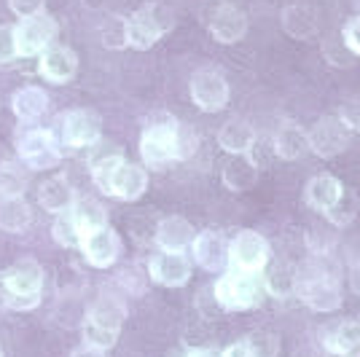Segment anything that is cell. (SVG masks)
<instances>
[{
    "instance_id": "e0dca14e",
    "label": "cell",
    "mask_w": 360,
    "mask_h": 357,
    "mask_svg": "<svg viewBox=\"0 0 360 357\" xmlns=\"http://www.w3.org/2000/svg\"><path fill=\"white\" fill-rule=\"evenodd\" d=\"M191 258L205 271H218L229 261V242L221 231H202L191 242Z\"/></svg>"
},
{
    "instance_id": "ba28073f",
    "label": "cell",
    "mask_w": 360,
    "mask_h": 357,
    "mask_svg": "<svg viewBox=\"0 0 360 357\" xmlns=\"http://www.w3.org/2000/svg\"><path fill=\"white\" fill-rule=\"evenodd\" d=\"M188 89H191V100L202 113H218L229 105V84L224 73L212 67L196 70L188 81Z\"/></svg>"
},
{
    "instance_id": "484cf974",
    "label": "cell",
    "mask_w": 360,
    "mask_h": 357,
    "mask_svg": "<svg viewBox=\"0 0 360 357\" xmlns=\"http://www.w3.org/2000/svg\"><path fill=\"white\" fill-rule=\"evenodd\" d=\"M323 346L330 355L349 357L360 349V323H339L323 333Z\"/></svg>"
},
{
    "instance_id": "7402d4cb",
    "label": "cell",
    "mask_w": 360,
    "mask_h": 357,
    "mask_svg": "<svg viewBox=\"0 0 360 357\" xmlns=\"http://www.w3.org/2000/svg\"><path fill=\"white\" fill-rule=\"evenodd\" d=\"M218 145L229 153V156H242V153H250L255 145V129L248 121L231 119L226 121L218 132Z\"/></svg>"
},
{
    "instance_id": "8992f818",
    "label": "cell",
    "mask_w": 360,
    "mask_h": 357,
    "mask_svg": "<svg viewBox=\"0 0 360 357\" xmlns=\"http://www.w3.org/2000/svg\"><path fill=\"white\" fill-rule=\"evenodd\" d=\"M271 258L269 242L258 231L245 228L229 242V266L240 274H261Z\"/></svg>"
},
{
    "instance_id": "3957f363",
    "label": "cell",
    "mask_w": 360,
    "mask_h": 357,
    "mask_svg": "<svg viewBox=\"0 0 360 357\" xmlns=\"http://www.w3.org/2000/svg\"><path fill=\"white\" fill-rule=\"evenodd\" d=\"M215 301L218 306H224L229 312H245V309H255L264 301V283L258 280V274H240V271H229L224 274L215 287Z\"/></svg>"
},
{
    "instance_id": "2e32d148",
    "label": "cell",
    "mask_w": 360,
    "mask_h": 357,
    "mask_svg": "<svg viewBox=\"0 0 360 357\" xmlns=\"http://www.w3.org/2000/svg\"><path fill=\"white\" fill-rule=\"evenodd\" d=\"M299 298L315 312H336L342 306V287L333 283V280H326V277H315V280H307L304 285L296 287Z\"/></svg>"
},
{
    "instance_id": "74e56055",
    "label": "cell",
    "mask_w": 360,
    "mask_h": 357,
    "mask_svg": "<svg viewBox=\"0 0 360 357\" xmlns=\"http://www.w3.org/2000/svg\"><path fill=\"white\" fill-rule=\"evenodd\" d=\"M84 339H86L89 346H97V349H103V352H105V349H110V346L116 344L119 333H108V330H100V327L84 323Z\"/></svg>"
},
{
    "instance_id": "4fadbf2b",
    "label": "cell",
    "mask_w": 360,
    "mask_h": 357,
    "mask_svg": "<svg viewBox=\"0 0 360 357\" xmlns=\"http://www.w3.org/2000/svg\"><path fill=\"white\" fill-rule=\"evenodd\" d=\"M207 27H210V35L218 44L224 46L240 44L242 38H245V32H248V16L234 3H221L212 11Z\"/></svg>"
},
{
    "instance_id": "ffe728a7",
    "label": "cell",
    "mask_w": 360,
    "mask_h": 357,
    "mask_svg": "<svg viewBox=\"0 0 360 357\" xmlns=\"http://www.w3.org/2000/svg\"><path fill=\"white\" fill-rule=\"evenodd\" d=\"M224 186L229 191L240 194L248 191L258 183V164L255 159H250V153H242V156H229V162L224 164Z\"/></svg>"
},
{
    "instance_id": "cb8c5ba5",
    "label": "cell",
    "mask_w": 360,
    "mask_h": 357,
    "mask_svg": "<svg viewBox=\"0 0 360 357\" xmlns=\"http://www.w3.org/2000/svg\"><path fill=\"white\" fill-rule=\"evenodd\" d=\"M280 22H283V30L296 38V41H309L317 32V16L309 6H285L283 14H280Z\"/></svg>"
},
{
    "instance_id": "9c48e42d",
    "label": "cell",
    "mask_w": 360,
    "mask_h": 357,
    "mask_svg": "<svg viewBox=\"0 0 360 357\" xmlns=\"http://www.w3.org/2000/svg\"><path fill=\"white\" fill-rule=\"evenodd\" d=\"M57 38V22L51 16L38 14L30 19H19L16 25V48L19 57H41Z\"/></svg>"
},
{
    "instance_id": "d4e9b609",
    "label": "cell",
    "mask_w": 360,
    "mask_h": 357,
    "mask_svg": "<svg viewBox=\"0 0 360 357\" xmlns=\"http://www.w3.org/2000/svg\"><path fill=\"white\" fill-rule=\"evenodd\" d=\"M11 108H14L16 119L30 124V121H38L41 116H46V110H49V94L41 86H22L11 97Z\"/></svg>"
},
{
    "instance_id": "8fae6325",
    "label": "cell",
    "mask_w": 360,
    "mask_h": 357,
    "mask_svg": "<svg viewBox=\"0 0 360 357\" xmlns=\"http://www.w3.org/2000/svg\"><path fill=\"white\" fill-rule=\"evenodd\" d=\"M81 253H84V258H86L94 268H108L119 261L121 239L110 226L97 228V231L81 237Z\"/></svg>"
},
{
    "instance_id": "8d00e7d4",
    "label": "cell",
    "mask_w": 360,
    "mask_h": 357,
    "mask_svg": "<svg viewBox=\"0 0 360 357\" xmlns=\"http://www.w3.org/2000/svg\"><path fill=\"white\" fill-rule=\"evenodd\" d=\"M199 148V134L191 129V126H186V124H180L178 126V162H186V159H191Z\"/></svg>"
},
{
    "instance_id": "6da1fadb",
    "label": "cell",
    "mask_w": 360,
    "mask_h": 357,
    "mask_svg": "<svg viewBox=\"0 0 360 357\" xmlns=\"http://www.w3.org/2000/svg\"><path fill=\"white\" fill-rule=\"evenodd\" d=\"M3 285L8 290L6 298V306L8 309H19V312H27L35 309L41 304V287H44V268L38 261L25 258V261H16L11 268H6Z\"/></svg>"
},
{
    "instance_id": "5b68a950",
    "label": "cell",
    "mask_w": 360,
    "mask_h": 357,
    "mask_svg": "<svg viewBox=\"0 0 360 357\" xmlns=\"http://www.w3.org/2000/svg\"><path fill=\"white\" fill-rule=\"evenodd\" d=\"M16 153H19V162L35 172L54 169L62 162L60 143L49 129H25L16 137Z\"/></svg>"
},
{
    "instance_id": "d6a6232c",
    "label": "cell",
    "mask_w": 360,
    "mask_h": 357,
    "mask_svg": "<svg viewBox=\"0 0 360 357\" xmlns=\"http://www.w3.org/2000/svg\"><path fill=\"white\" fill-rule=\"evenodd\" d=\"M51 234H54V242L62 245V247H68V250H81V231H78V226L73 221V212H62L57 215V221L51 226Z\"/></svg>"
},
{
    "instance_id": "f35d334b",
    "label": "cell",
    "mask_w": 360,
    "mask_h": 357,
    "mask_svg": "<svg viewBox=\"0 0 360 357\" xmlns=\"http://www.w3.org/2000/svg\"><path fill=\"white\" fill-rule=\"evenodd\" d=\"M342 44L352 57H360V16H352L342 27Z\"/></svg>"
},
{
    "instance_id": "1f68e13d",
    "label": "cell",
    "mask_w": 360,
    "mask_h": 357,
    "mask_svg": "<svg viewBox=\"0 0 360 357\" xmlns=\"http://www.w3.org/2000/svg\"><path fill=\"white\" fill-rule=\"evenodd\" d=\"M358 209H360V202H358V194L352 191V188H345L342 191V196L336 199V205L326 212V218H328L333 226H349L352 221H355V215H358Z\"/></svg>"
},
{
    "instance_id": "ac0fdd59",
    "label": "cell",
    "mask_w": 360,
    "mask_h": 357,
    "mask_svg": "<svg viewBox=\"0 0 360 357\" xmlns=\"http://www.w3.org/2000/svg\"><path fill=\"white\" fill-rule=\"evenodd\" d=\"M194 226L188 223L186 218L180 215H167L159 221L156 231H153V239L162 250H172V253H180L183 247H188L194 242Z\"/></svg>"
},
{
    "instance_id": "83f0119b",
    "label": "cell",
    "mask_w": 360,
    "mask_h": 357,
    "mask_svg": "<svg viewBox=\"0 0 360 357\" xmlns=\"http://www.w3.org/2000/svg\"><path fill=\"white\" fill-rule=\"evenodd\" d=\"M32 223V209L25 196L0 199V228L8 234H22Z\"/></svg>"
},
{
    "instance_id": "5bb4252c",
    "label": "cell",
    "mask_w": 360,
    "mask_h": 357,
    "mask_svg": "<svg viewBox=\"0 0 360 357\" xmlns=\"http://www.w3.org/2000/svg\"><path fill=\"white\" fill-rule=\"evenodd\" d=\"M38 73L51 84H68L78 73V54L68 46L51 44L38 57Z\"/></svg>"
},
{
    "instance_id": "52a82bcc",
    "label": "cell",
    "mask_w": 360,
    "mask_h": 357,
    "mask_svg": "<svg viewBox=\"0 0 360 357\" xmlns=\"http://www.w3.org/2000/svg\"><path fill=\"white\" fill-rule=\"evenodd\" d=\"M349 137H352V132H349V126L339 116H323L307 132L309 150L315 156H320V159H333V156L345 153L347 145H349Z\"/></svg>"
},
{
    "instance_id": "ee69618b",
    "label": "cell",
    "mask_w": 360,
    "mask_h": 357,
    "mask_svg": "<svg viewBox=\"0 0 360 357\" xmlns=\"http://www.w3.org/2000/svg\"><path fill=\"white\" fill-rule=\"evenodd\" d=\"M0 357H3V349H0Z\"/></svg>"
},
{
    "instance_id": "4dcf8cb0",
    "label": "cell",
    "mask_w": 360,
    "mask_h": 357,
    "mask_svg": "<svg viewBox=\"0 0 360 357\" xmlns=\"http://www.w3.org/2000/svg\"><path fill=\"white\" fill-rule=\"evenodd\" d=\"M27 191V172L22 164L0 162V199H16Z\"/></svg>"
},
{
    "instance_id": "9a60e30c",
    "label": "cell",
    "mask_w": 360,
    "mask_h": 357,
    "mask_svg": "<svg viewBox=\"0 0 360 357\" xmlns=\"http://www.w3.org/2000/svg\"><path fill=\"white\" fill-rule=\"evenodd\" d=\"M148 188V172L137 164L121 162L108 183V196H116L121 202H137Z\"/></svg>"
},
{
    "instance_id": "4316f807",
    "label": "cell",
    "mask_w": 360,
    "mask_h": 357,
    "mask_svg": "<svg viewBox=\"0 0 360 357\" xmlns=\"http://www.w3.org/2000/svg\"><path fill=\"white\" fill-rule=\"evenodd\" d=\"M309 150V140H307V132L296 126V124H283L277 134H274V153L285 162H296L304 153Z\"/></svg>"
},
{
    "instance_id": "ab89813d",
    "label": "cell",
    "mask_w": 360,
    "mask_h": 357,
    "mask_svg": "<svg viewBox=\"0 0 360 357\" xmlns=\"http://www.w3.org/2000/svg\"><path fill=\"white\" fill-rule=\"evenodd\" d=\"M8 8L14 11L19 19H30L46 11V0H8Z\"/></svg>"
},
{
    "instance_id": "44dd1931",
    "label": "cell",
    "mask_w": 360,
    "mask_h": 357,
    "mask_svg": "<svg viewBox=\"0 0 360 357\" xmlns=\"http://www.w3.org/2000/svg\"><path fill=\"white\" fill-rule=\"evenodd\" d=\"M124 317H127L124 301L116 296H103L91 304L86 323L100 327V330H108V333H119L121 325H124Z\"/></svg>"
},
{
    "instance_id": "7bdbcfd3",
    "label": "cell",
    "mask_w": 360,
    "mask_h": 357,
    "mask_svg": "<svg viewBox=\"0 0 360 357\" xmlns=\"http://www.w3.org/2000/svg\"><path fill=\"white\" fill-rule=\"evenodd\" d=\"M186 357H221V352H215V349H194Z\"/></svg>"
},
{
    "instance_id": "f546056e",
    "label": "cell",
    "mask_w": 360,
    "mask_h": 357,
    "mask_svg": "<svg viewBox=\"0 0 360 357\" xmlns=\"http://www.w3.org/2000/svg\"><path fill=\"white\" fill-rule=\"evenodd\" d=\"M299 287V277H296V268L290 264H274V266L264 274V290L274 298H288L296 293Z\"/></svg>"
},
{
    "instance_id": "277c9868",
    "label": "cell",
    "mask_w": 360,
    "mask_h": 357,
    "mask_svg": "<svg viewBox=\"0 0 360 357\" xmlns=\"http://www.w3.org/2000/svg\"><path fill=\"white\" fill-rule=\"evenodd\" d=\"M175 19L167 14L162 6H146L132 16H124V32H127V46L137 51H148L150 46L162 41L165 32L172 30Z\"/></svg>"
},
{
    "instance_id": "30bf717a",
    "label": "cell",
    "mask_w": 360,
    "mask_h": 357,
    "mask_svg": "<svg viewBox=\"0 0 360 357\" xmlns=\"http://www.w3.org/2000/svg\"><path fill=\"white\" fill-rule=\"evenodd\" d=\"M103 137V119L89 108L70 110L62 119V143L68 148H94Z\"/></svg>"
},
{
    "instance_id": "836d02e7",
    "label": "cell",
    "mask_w": 360,
    "mask_h": 357,
    "mask_svg": "<svg viewBox=\"0 0 360 357\" xmlns=\"http://www.w3.org/2000/svg\"><path fill=\"white\" fill-rule=\"evenodd\" d=\"M248 352L253 357H277L280 355V339L274 336V333H266V330H261V333H253L248 342Z\"/></svg>"
},
{
    "instance_id": "d590c367",
    "label": "cell",
    "mask_w": 360,
    "mask_h": 357,
    "mask_svg": "<svg viewBox=\"0 0 360 357\" xmlns=\"http://www.w3.org/2000/svg\"><path fill=\"white\" fill-rule=\"evenodd\" d=\"M19 57L16 48V27L14 25H0V65L14 62Z\"/></svg>"
},
{
    "instance_id": "60d3db41",
    "label": "cell",
    "mask_w": 360,
    "mask_h": 357,
    "mask_svg": "<svg viewBox=\"0 0 360 357\" xmlns=\"http://www.w3.org/2000/svg\"><path fill=\"white\" fill-rule=\"evenodd\" d=\"M221 357H253V355L248 352L245 344H231V346H226V352H221Z\"/></svg>"
},
{
    "instance_id": "b9f144b4",
    "label": "cell",
    "mask_w": 360,
    "mask_h": 357,
    "mask_svg": "<svg viewBox=\"0 0 360 357\" xmlns=\"http://www.w3.org/2000/svg\"><path fill=\"white\" fill-rule=\"evenodd\" d=\"M70 357H105V352H103V349H97V346H89V344H86V346L75 349Z\"/></svg>"
},
{
    "instance_id": "e575fe53",
    "label": "cell",
    "mask_w": 360,
    "mask_h": 357,
    "mask_svg": "<svg viewBox=\"0 0 360 357\" xmlns=\"http://www.w3.org/2000/svg\"><path fill=\"white\" fill-rule=\"evenodd\" d=\"M105 48H127V32H124V16H110L100 27Z\"/></svg>"
},
{
    "instance_id": "603a6c76",
    "label": "cell",
    "mask_w": 360,
    "mask_h": 357,
    "mask_svg": "<svg viewBox=\"0 0 360 357\" xmlns=\"http://www.w3.org/2000/svg\"><path fill=\"white\" fill-rule=\"evenodd\" d=\"M345 191V186L339 183V178H333V175H315V178L307 183V205L317 212H328L333 205H336V199L342 196Z\"/></svg>"
},
{
    "instance_id": "d6986e66",
    "label": "cell",
    "mask_w": 360,
    "mask_h": 357,
    "mask_svg": "<svg viewBox=\"0 0 360 357\" xmlns=\"http://www.w3.org/2000/svg\"><path fill=\"white\" fill-rule=\"evenodd\" d=\"M75 199H78V196H75L70 180L62 178V175L49 178L46 183H41V188H38V202H41V207H44L46 212H51V215L70 212L75 205Z\"/></svg>"
},
{
    "instance_id": "7a4b0ae2",
    "label": "cell",
    "mask_w": 360,
    "mask_h": 357,
    "mask_svg": "<svg viewBox=\"0 0 360 357\" xmlns=\"http://www.w3.org/2000/svg\"><path fill=\"white\" fill-rule=\"evenodd\" d=\"M178 126L172 116H159L143 129L140 156L150 169H165L169 162H178Z\"/></svg>"
},
{
    "instance_id": "7c38bea8",
    "label": "cell",
    "mask_w": 360,
    "mask_h": 357,
    "mask_svg": "<svg viewBox=\"0 0 360 357\" xmlns=\"http://www.w3.org/2000/svg\"><path fill=\"white\" fill-rule=\"evenodd\" d=\"M148 274L153 283L165 285V287H180L191 280V258L172 250H162L150 258Z\"/></svg>"
},
{
    "instance_id": "f1b7e54d",
    "label": "cell",
    "mask_w": 360,
    "mask_h": 357,
    "mask_svg": "<svg viewBox=\"0 0 360 357\" xmlns=\"http://www.w3.org/2000/svg\"><path fill=\"white\" fill-rule=\"evenodd\" d=\"M70 212H73V221H75V226H78V231H81V237L108 226L105 207H103L100 202H94V199H75V205Z\"/></svg>"
}]
</instances>
